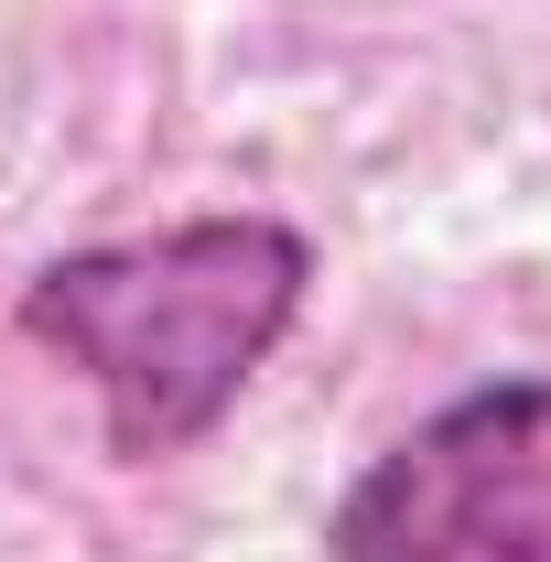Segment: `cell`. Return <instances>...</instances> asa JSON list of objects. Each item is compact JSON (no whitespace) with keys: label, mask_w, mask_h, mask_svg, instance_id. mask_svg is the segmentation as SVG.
I'll use <instances>...</instances> for the list:
<instances>
[{"label":"cell","mask_w":551,"mask_h":562,"mask_svg":"<svg viewBox=\"0 0 551 562\" xmlns=\"http://www.w3.org/2000/svg\"><path fill=\"white\" fill-rule=\"evenodd\" d=\"M314 292V238L292 216H184L151 238H87L22 281L11 325L109 422L120 465H162L238 412Z\"/></svg>","instance_id":"1"},{"label":"cell","mask_w":551,"mask_h":562,"mask_svg":"<svg viewBox=\"0 0 551 562\" xmlns=\"http://www.w3.org/2000/svg\"><path fill=\"white\" fill-rule=\"evenodd\" d=\"M325 562H551V379H486L379 443L325 508Z\"/></svg>","instance_id":"2"}]
</instances>
